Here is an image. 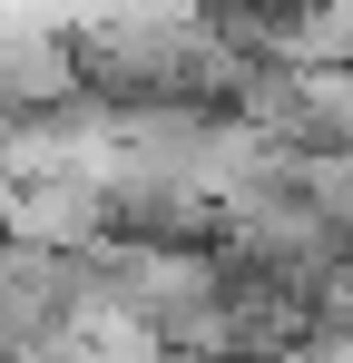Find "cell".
<instances>
[{
	"label": "cell",
	"mask_w": 353,
	"mask_h": 363,
	"mask_svg": "<svg viewBox=\"0 0 353 363\" xmlns=\"http://www.w3.org/2000/svg\"><path fill=\"white\" fill-rule=\"evenodd\" d=\"M10 216H20V236H40V245H89L108 226V196H99V186H40V196H20Z\"/></svg>",
	"instance_id": "cell-1"
}]
</instances>
